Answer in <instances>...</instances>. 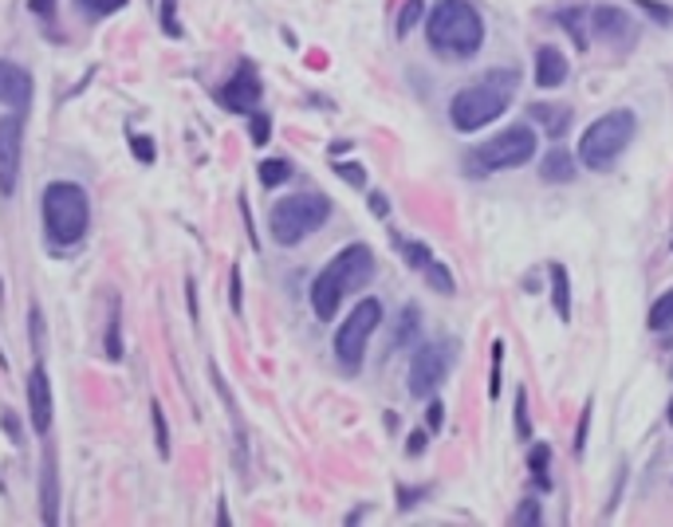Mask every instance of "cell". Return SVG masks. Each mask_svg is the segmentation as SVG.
<instances>
[{
  "label": "cell",
  "instance_id": "1",
  "mask_svg": "<svg viewBox=\"0 0 673 527\" xmlns=\"http://www.w3.org/2000/svg\"><path fill=\"white\" fill-rule=\"evenodd\" d=\"M374 279V252L366 244H347L339 256L327 260V268L311 279V311L323 323L335 319V311L342 308V300L351 291L366 288Z\"/></svg>",
  "mask_w": 673,
  "mask_h": 527
},
{
  "label": "cell",
  "instance_id": "2",
  "mask_svg": "<svg viewBox=\"0 0 673 527\" xmlns=\"http://www.w3.org/2000/svg\"><path fill=\"white\" fill-rule=\"evenodd\" d=\"M425 40L437 55L469 60L485 43V21L469 0H437L434 12L425 16Z\"/></svg>",
  "mask_w": 673,
  "mask_h": 527
},
{
  "label": "cell",
  "instance_id": "3",
  "mask_svg": "<svg viewBox=\"0 0 673 527\" xmlns=\"http://www.w3.org/2000/svg\"><path fill=\"white\" fill-rule=\"evenodd\" d=\"M512 95H516V72L497 67V72H488L485 79L461 87V91L453 95L449 118H453V126L461 135H477V130H485L488 123H497L500 114L508 111Z\"/></svg>",
  "mask_w": 673,
  "mask_h": 527
},
{
  "label": "cell",
  "instance_id": "4",
  "mask_svg": "<svg viewBox=\"0 0 673 527\" xmlns=\"http://www.w3.org/2000/svg\"><path fill=\"white\" fill-rule=\"evenodd\" d=\"M634 135H638V118H634V111L622 106V111L599 114L579 138V162L590 170V174H607V170L626 154V146L634 142Z\"/></svg>",
  "mask_w": 673,
  "mask_h": 527
},
{
  "label": "cell",
  "instance_id": "5",
  "mask_svg": "<svg viewBox=\"0 0 673 527\" xmlns=\"http://www.w3.org/2000/svg\"><path fill=\"white\" fill-rule=\"evenodd\" d=\"M43 228L52 244H79L91 228V201L75 181H52L43 189Z\"/></svg>",
  "mask_w": 673,
  "mask_h": 527
},
{
  "label": "cell",
  "instance_id": "6",
  "mask_svg": "<svg viewBox=\"0 0 673 527\" xmlns=\"http://www.w3.org/2000/svg\"><path fill=\"white\" fill-rule=\"evenodd\" d=\"M327 217H332V201H327V197L323 193H296V197H284V201L272 205L269 233L276 244L291 249V244L308 240L315 228L327 225Z\"/></svg>",
  "mask_w": 673,
  "mask_h": 527
},
{
  "label": "cell",
  "instance_id": "7",
  "mask_svg": "<svg viewBox=\"0 0 673 527\" xmlns=\"http://www.w3.org/2000/svg\"><path fill=\"white\" fill-rule=\"evenodd\" d=\"M532 158H536V135H532V126H508V130H500L497 138H488V142H481L477 150H469L465 170L473 177L500 174V170L524 166V162H532Z\"/></svg>",
  "mask_w": 673,
  "mask_h": 527
},
{
  "label": "cell",
  "instance_id": "8",
  "mask_svg": "<svg viewBox=\"0 0 673 527\" xmlns=\"http://www.w3.org/2000/svg\"><path fill=\"white\" fill-rule=\"evenodd\" d=\"M378 323H383V303L366 296V300H359V308L347 315V323H342L339 331H335V359H339L347 371H354V366L363 362L366 342L378 331Z\"/></svg>",
  "mask_w": 673,
  "mask_h": 527
},
{
  "label": "cell",
  "instance_id": "9",
  "mask_svg": "<svg viewBox=\"0 0 673 527\" xmlns=\"http://www.w3.org/2000/svg\"><path fill=\"white\" fill-rule=\"evenodd\" d=\"M453 354L457 347L449 339H437V342H425L414 351V362H410V398H429L437 386L446 382L449 371H453Z\"/></svg>",
  "mask_w": 673,
  "mask_h": 527
},
{
  "label": "cell",
  "instance_id": "10",
  "mask_svg": "<svg viewBox=\"0 0 673 527\" xmlns=\"http://www.w3.org/2000/svg\"><path fill=\"white\" fill-rule=\"evenodd\" d=\"M21 158H24V118L4 114L0 118V193L12 197L21 181Z\"/></svg>",
  "mask_w": 673,
  "mask_h": 527
},
{
  "label": "cell",
  "instance_id": "11",
  "mask_svg": "<svg viewBox=\"0 0 673 527\" xmlns=\"http://www.w3.org/2000/svg\"><path fill=\"white\" fill-rule=\"evenodd\" d=\"M260 91H264V87H260L257 67H252V63H240L237 72H233V79H228V84L217 91V99H221L225 111L252 114L260 106Z\"/></svg>",
  "mask_w": 673,
  "mask_h": 527
},
{
  "label": "cell",
  "instance_id": "12",
  "mask_svg": "<svg viewBox=\"0 0 673 527\" xmlns=\"http://www.w3.org/2000/svg\"><path fill=\"white\" fill-rule=\"evenodd\" d=\"M28 422L36 434H48L52 429V378H48V371H43V362H36L28 371Z\"/></svg>",
  "mask_w": 673,
  "mask_h": 527
},
{
  "label": "cell",
  "instance_id": "13",
  "mask_svg": "<svg viewBox=\"0 0 673 527\" xmlns=\"http://www.w3.org/2000/svg\"><path fill=\"white\" fill-rule=\"evenodd\" d=\"M32 91H36V84H32L28 67H21V63H12V60H0V103L12 106L16 114H24L32 106Z\"/></svg>",
  "mask_w": 673,
  "mask_h": 527
},
{
  "label": "cell",
  "instance_id": "14",
  "mask_svg": "<svg viewBox=\"0 0 673 527\" xmlns=\"http://www.w3.org/2000/svg\"><path fill=\"white\" fill-rule=\"evenodd\" d=\"M590 24H595V36H599V40H611V43L634 40V21L622 9H611V4L590 9Z\"/></svg>",
  "mask_w": 673,
  "mask_h": 527
},
{
  "label": "cell",
  "instance_id": "15",
  "mask_svg": "<svg viewBox=\"0 0 673 527\" xmlns=\"http://www.w3.org/2000/svg\"><path fill=\"white\" fill-rule=\"evenodd\" d=\"M40 497H43V524L55 527L60 524V465H55V453L48 449L43 453V468H40Z\"/></svg>",
  "mask_w": 673,
  "mask_h": 527
},
{
  "label": "cell",
  "instance_id": "16",
  "mask_svg": "<svg viewBox=\"0 0 673 527\" xmlns=\"http://www.w3.org/2000/svg\"><path fill=\"white\" fill-rule=\"evenodd\" d=\"M568 60H563L560 48H539L536 52V84L544 87V91H551V87H563L568 84Z\"/></svg>",
  "mask_w": 673,
  "mask_h": 527
},
{
  "label": "cell",
  "instance_id": "17",
  "mask_svg": "<svg viewBox=\"0 0 673 527\" xmlns=\"http://www.w3.org/2000/svg\"><path fill=\"white\" fill-rule=\"evenodd\" d=\"M539 177L544 181H551V186H568L571 177H575V158L568 154V150H548V158H544V166H539Z\"/></svg>",
  "mask_w": 673,
  "mask_h": 527
},
{
  "label": "cell",
  "instance_id": "18",
  "mask_svg": "<svg viewBox=\"0 0 673 527\" xmlns=\"http://www.w3.org/2000/svg\"><path fill=\"white\" fill-rule=\"evenodd\" d=\"M548 279H551V303H556V315L568 323L571 319V279H568V268H563L560 260H551L548 264Z\"/></svg>",
  "mask_w": 673,
  "mask_h": 527
},
{
  "label": "cell",
  "instance_id": "19",
  "mask_svg": "<svg viewBox=\"0 0 673 527\" xmlns=\"http://www.w3.org/2000/svg\"><path fill=\"white\" fill-rule=\"evenodd\" d=\"M417 335H422V311H417L414 303H406L402 315H398V331H394V339H390V351H406Z\"/></svg>",
  "mask_w": 673,
  "mask_h": 527
},
{
  "label": "cell",
  "instance_id": "20",
  "mask_svg": "<svg viewBox=\"0 0 673 527\" xmlns=\"http://www.w3.org/2000/svg\"><path fill=\"white\" fill-rule=\"evenodd\" d=\"M548 465H551V449H548V444H532V449H528V468H532V480H536L539 492H551Z\"/></svg>",
  "mask_w": 673,
  "mask_h": 527
},
{
  "label": "cell",
  "instance_id": "21",
  "mask_svg": "<svg viewBox=\"0 0 673 527\" xmlns=\"http://www.w3.org/2000/svg\"><path fill=\"white\" fill-rule=\"evenodd\" d=\"M532 118H536L539 126H548V138H560L563 130H568V106H544V103H536L532 106Z\"/></svg>",
  "mask_w": 673,
  "mask_h": 527
},
{
  "label": "cell",
  "instance_id": "22",
  "mask_svg": "<svg viewBox=\"0 0 673 527\" xmlns=\"http://www.w3.org/2000/svg\"><path fill=\"white\" fill-rule=\"evenodd\" d=\"M288 177H291V166L284 162V158H269V162H260V186L264 189L284 186Z\"/></svg>",
  "mask_w": 673,
  "mask_h": 527
},
{
  "label": "cell",
  "instance_id": "23",
  "mask_svg": "<svg viewBox=\"0 0 673 527\" xmlns=\"http://www.w3.org/2000/svg\"><path fill=\"white\" fill-rule=\"evenodd\" d=\"M650 331H665V327H673V288L665 291V296H658V303L650 308Z\"/></svg>",
  "mask_w": 673,
  "mask_h": 527
},
{
  "label": "cell",
  "instance_id": "24",
  "mask_svg": "<svg viewBox=\"0 0 673 527\" xmlns=\"http://www.w3.org/2000/svg\"><path fill=\"white\" fill-rule=\"evenodd\" d=\"M556 21H560L563 28L571 32V40L579 43V48H590V43H587V28H583V9H563V12H556Z\"/></svg>",
  "mask_w": 673,
  "mask_h": 527
},
{
  "label": "cell",
  "instance_id": "25",
  "mask_svg": "<svg viewBox=\"0 0 673 527\" xmlns=\"http://www.w3.org/2000/svg\"><path fill=\"white\" fill-rule=\"evenodd\" d=\"M422 12H425V0H406L402 16H398V40H406L414 32V24L422 21Z\"/></svg>",
  "mask_w": 673,
  "mask_h": 527
},
{
  "label": "cell",
  "instance_id": "26",
  "mask_svg": "<svg viewBox=\"0 0 673 527\" xmlns=\"http://www.w3.org/2000/svg\"><path fill=\"white\" fill-rule=\"evenodd\" d=\"M150 422H154V434H158V453L170 456V429H166V414H162V405H150Z\"/></svg>",
  "mask_w": 673,
  "mask_h": 527
},
{
  "label": "cell",
  "instance_id": "27",
  "mask_svg": "<svg viewBox=\"0 0 673 527\" xmlns=\"http://www.w3.org/2000/svg\"><path fill=\"white\" fill-rule=\"evenodd\" d=\"M500 371H504V342H493V378H488V398H500Z\"/></svg>",
  "mask_w": 673,
  "mask_h": 527
},
{
  "label": "cell",
  "instance_id": "28",
  "mask_svg": "<svg viewBox=\"0 0 673 527\" xmlns=\"http://www.w3.org/2000/svg\"><path fill=\"white\" fill-rule=\"evenodd\" d=\"M516 437L520 441H528L532 437V422H528V393L516 390Z\"/></svg>",
  "mask_w": 673,
  "mask_h": 527
},
{
  "label": "cell",
  "instance_id": "29",
  "mask_svg": "<svg viewBox=\"0 0 673 527\" xmlns=\"http://www.w3.org/2000/svg\"><path fill=\"white\" fill-rule=\"evenodd\" d=\"M130 150H135V158L142 162V166H150V162L158 158L154 138H146V135H130Z\"/></svg>",
  "mask_w": 673,
  "mask_h": 527
},
{
  "label": "cell",
  "instance_id": "30",
  "mask_svg": "<svg viewBox=\"0 0 673 527\" xmlns=\"http://www.w3.org/2000/svg\"><path fill=\"white\" fill-rule=\"evenodd\" d=\"M130 0H79V9L84 12H95V16H111V12L126 9Z\"/></svg>",
  "mask_w": 673,
  "mask_h": 527
},
{
  "label": "cell",
  "instance_id": "31",
  "mask_svg": "<svg viewBox=\"0 0 673 527\" xmlns=\"http://www.w3.org/2000/svg\"><path fill=\"white\" fill-rule=\"evenodd\" d=\"M539 504L536 500H524V504L516 507V512H512V524H520V527H536L539 524Z\"/></svg>",
  "mask_w": 673,
  "mask_h": 527
},
{
  "label": "cell",
  "instance_id": "32",
  "mask_svg": "<svg viewBox=\"0 0 673 527\" xmlns=\"http://www.w3.org/2000/svg\"><path fill=\"white\" fill-rule=\"evenodd\" d=\"M162 28H166V36H182V24H177V0H162Z\"/></svg>",
  "mask_w": 673,
  "mask_h": 527
},
{
  "label": "cell",
  "instance_id": "33",
  "mask_svg": "<svg viewBox=\"0 0 673 527\" xmlns=\"http://www.w3.org/2000/svg\"><path fill=\"white\" fill-rule=\"evenodd\" d=\"M269 135H272V123H269V114L252 111V142H257V146H264V142H269Z\"/></svg>",
  "mask_w": 673,
  "mask_h": 527
},
{
  "label": "cell",
  "instance_id": "34",
  "mask_svg": "<svg viewBox=\"0 0 673 527\" xmlns=\"http://www.w3.org/2000/svg\"><path fill=\"white\" fill-rule=\"evenodd\" d=\"M425 425H429V434H441V425H446V410H441V402H429V410H425Z\"/></svg>",
  "mask_w": 673,
  "mask_h": 527
},
{
  "label": "cell",
  "instance_id": "35",
  "mask_svg": "<svg viewBox=\"0 0 673 527\" xmlns=\"http://www.w3.org/2000/svg\"><path fill=\"white\" fill-rule=\"evenodd\" d=\"M638 9H643V12H650L653 21L673 24V9H665V4H653V0H638Z\"/></svg>",
  "mask_w": 673,
  "mask_h": 527
},
{
  "label": "cell",
  "instance_id": "36",
  "mask_svg": "<svg viewBox=\"0 0 673 527\" xmlns=\"http://www.w3.org/2000/svg\"><path fill=\"white\" fill-rule=\"evenodd\" d=\"M590 414H595V402L583 405V422H579V434H575V453H583V449H587V422H590Z\"/></svg>",
  "mask_w": 673,
  "mask_h": 527
},
{
  "label": "cell",
  "instance_id": "37",
  "mask_svg": "<svg viewBox=\"0 0 673 527\" xmlns=\"http://www.w3.org/2000/svg\"><path fill=\"white\" fill-rule=\"evenodd\" d=\"M339 174L347 177L351 186H366V174H363V166H359V162H342V166H339Z\"/></svg>",
  "mask_w": 673,
  "mask_h": 527
},
{
  "label": "cell",
  "instance_id": "38",
  "mask_svg": "<svg viewBox=\"0 0 673 527\" xmlns=\"http://www.w3.org/2000/svg\"><path fill=\"white\" fill-rule=\"evenodd\" d=\"M425 444H429V434H422V429H417V434H410V441H406V453H410V456H422Z\"/></svg>",
  "mask_w": 673,
  "mask_h": 527
},
{
  "label": "cell",
  "instance_id": "39",
  "mask_svg": "<svg viewBox=\"0 0 673 527\" xmlns=\"http://www.w3.org/2000/svg\"><path fill=\"white\" fill-rule=\"evenodd\" d=\"M240 308H245V303H240V272L233 268V311L240 315Z\"/></svg>",
  "mask_w": 673,
  "mask_h": 527
},
{
  "label": "cell",
  "instance_id": "40",
  "mask_svg": "<svg viewBox=\"0 0 673 527\" xmlns=\"http://www.w3.org/2000/svg\"><path fill=\"white\" fill-rule=\"evenodd\" d=\"M52 4H55V0H32V9H36V16H43V21L52 16V12H48V9H52Z\"/></svg>",
  "mask_w": 673,
  "mask_h": 527
},
{
  "label": "cell",
  "instance_id": "41",
  "mask_svg": "<svg viewBox=\"0 0 673 527\" xmlns=\"http://www.w3.org/2000/svg\"><path fill=\"white\" fill-rule=\"evenodd\" d=\"M371 209H374V213H378V217H386V197H383V193H374V197H371Z\"/></svg>",
  "mask_w": 673,
  "mask_h": 527
},
{
  "label": "cell",
  "instance_id": "42",
  "mask_svg": "<svg viewBox=\"0 0 673 527\" xmlns=\"http://www.w3.org/2000/svg\"><path fill=\"white\" fill-rule=\"evenodd\" d=\"M670 425H673V402H670Z\"/></svg>",
  "mask_w": 673,
  "mask_h": 527
}]
</instances>
